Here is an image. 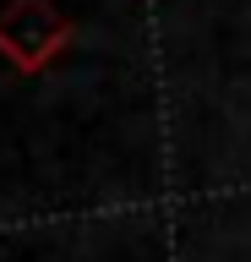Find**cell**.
Wrapping results in <instances>:
<instances>
[{"instance_id":"6da1fadb","label":"cell","mask_w":251,"mask_h":262,"mask_svg":"<svg viewBox=\"0 0 251 262\" xmlns=\"http://www.w3.org/2000/svg\"><path fill=\"white\" fill-rule=\"evenodd\" d=\"M77 38L71 22L55 0H6L0 6V60L17 77H44Z\"/></svg>"}]
</instances>
